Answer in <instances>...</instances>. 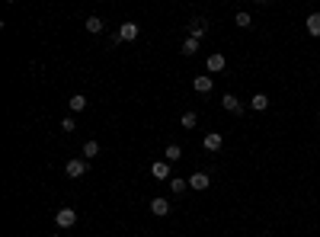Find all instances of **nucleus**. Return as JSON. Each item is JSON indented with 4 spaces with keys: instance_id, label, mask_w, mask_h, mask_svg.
Instances as JSON below:
<instances>
[{
    "instance_id": "9b49d317",
    "label": "nucleus",
    "mask_w": 320,
    "mask_h": 237,
    "mask_svg": "<svg viewBox=\"0 0 320 237\" xmlns=\"http://www.w3.org/2000/svg\"><path fill=\"white\" fill-rule=\"evenodd\" d=\"M250 109H256V112H263V109H269V96L266 93H256L250 100Z\"/></svg>"
},
{
    "instance_id": "412c9836",
    "label": "nucleus",
    "mask_w": 320,
    "mask_h": 237,
    "mask_svg": "<svg viewBox=\"0 0 320 237\" xmlns=\"http://www.w3.org/2000/svg\"><path fill=\"white\" fill-rule=\"evenodd\" d=\"M196 125H198V115L196 112H186L183 115V128H196Z\"/></svg>"
},
{
    "instance_id": "423d86ee",
    "label": "nucleus",
    "mask_w": 320,
    "mask_h": 237,
    "mask_svg": "<svg viewBox=\"0 0 320 237\" xmlns=\"http://www.w3.org/2000/svg\"><path fill=\"white\" fill-rule=\"evenodd\" d=\"M151 212L157 215V218H163V215H170V202L157 196V199H151Z\"/></svg>"
},
{
    "instance_id": "a211bd4d",
    "label": "nucleus",
    "mask_w": 320,
    "mask_h": 237,
    "mask_svg": "<svg viewBox=\"0 0 320 237\" xmlns=\"http://www.w3.org/2000/svg\"><path fill=\"white\" fill-rule=\"evenodd\" d=\"M198 52V38H186V42H183V55H196Z\"/></svg>"
},
{
    "instance_id": "4468645a",
    "label": "nucleus",
    "mask_w": 320,
    "mask_h": 237,
    "mask_svg": "<svg viewBox=\"0 0 320 237\" xmlns=\"http://www.w3.org/2000/svg\"><path fill=\"white\" fill-rule=\"evenodd\" d=\"M307 32H311V36H320V13L307 16Z\"/></svg>"
},
{
    "instance_id": "ddd939ff",
    "label": "nucleus",
    "mask_w": 320,
    "mask_h": 237,
    "mask_svg": "<svg viewBox=\"0 0 320 237\" xmlns=\"http://www.w3.org/2000/svg\"><path fill=\"white\" fill-rule=\"evenodd\" d=\"M163 157H167L170 164H176L179 157H183V147H179V145H167V151H163Z\"/></svg>"
},
{
    "instance_id": "dca6fc26",
    "label": "nucleus",
    "mask_w": 320,
    "mask_h": 237,
    "mask_svg": "<svg viewBox=\"0 0 320 237\" xmlns=\"http://www.w3.org/2000/svg\"><path fill=\"white\" fill-rule=\"evenodd\" d=\"M87 32L99 36V32H103V19H99V16H90V19H87Z\"/></svg>"
},
{
    "instance_id": "2eb2a0df",
    "label": "nucleus",
    "mask_w": 320,
    "mask_h": 237,
    "mask_svg": "<svg viewBox=\"0 0 320 237\" xmlns=\"http://www.w3.org/2000/svg\"><path fill=\"white\" fill-rule=\"evenodd\" d=\"M189 32H192V38H202V36H205V19H192Z\"/></svg>"
},
{
    "instance_id": "20e7f679",
    "label": "nucleus",
    "mask_w": 320,
    "mask_h": 237,
    "mask_svg": "<svg viewBox=\"0 0 320 237\" xmlns=\"http://www.w3.org/2000/svg\"><path fill=\"white\" fill-rule=\"evenodd\" d=\"M224 109H228V112H234V115H240V112H244V106H240V100H237V96H234V93H224Z\"/></svg>"
},
{
    "instance_id": "f03ea898",
    "label": "nucleus",
    "mask_w": 320,
    "mask_h": 237,
    "mask_svg": "<svg viewBox=\"0 0 320 237\" xmlns=\"http://www.w3.org/2000/svg\"><path fill=\"white\" fill-rule=\"evenodd\" d=\"M138 38V23H122V29L115 32V42H135Z\"/></svg>"
},
{
    "instance_id": "f3484780",
    "label": "nucleus",
    "mask_w": 320,
    "mask_h": 237,
    "mask_svg": "<svg viewBox=\"0 0 320 237\" xmlns=\"http://www.w3.org/2000/svg\"><path fill=\"white\" fill-rule=\"evenodd\" d=\"M234 23L240 26V29H250V26H253V19H250V13H244V10H240V13L234 16Z\"/></svg>"
},
{
    "instance_id": "7ed1b4c3",
    "label": "nucleus",
    "mask_w": 320,
    "mask_h": 237,
    "mask_svg": "<svg viewBox=\"0 0 320 237\" xmlns=\"http://www.w3.org/2000/svg\"><path fill=\"white\" fill-rule=\"evenodd\" d=\"M64 173H68V176H84L87 173V161H80V157L68 161V164H64Z\"/></svg>"
},
{
    "instance_id": "39448f33",
    "label": "nucleus",
    "mask_w": 320,
    "mask_h": 237,
    "mask_svg": "<svg viewBox=\"0 0 320 237\" xmlns=\"http://www.w3.org/2000/svg\"><path fill=\"white\" fill-rule=\"evenodd\" d=\"M151 176H154V180H170V164L167 161H157L151 167Z\"/></svg>"
},
{
    "instance_id": "0eeeda50",
    "label": "nucleus",
    "mask_w": 320,
    "mask_h": 237,
    "mask_svg": "<svg viewBox=\"0 0 320 237\" xmlns=\"http://www.w3.org/2000/svg\"><path fill=\"white\" fill-rule=\"evenodd\" d=\"M212 87H214L212 77H196V80H192V90L196 93H212Z\"/></svg>"
},
{
    "instance_id": "aec40b11",
    "label": "nucleus",
    "mask_w": 320,
    "mask_h": 237,
    "mask_svg": "<svg viewBox=\"0 0 320 237\" xmlns=\"http://www.w3.org/2000/svg\"><path fill=\"white\" fill-rule=\"evenodd\" d=\"M170 186H173V196H179V192L189 186V180H176V176H173V180H170Z\"/></svg>"
},
{
    "instance_id": "6e6552de",
    "label": "nucleus",
    "mask_w": 320,
    "mask_h": 237,
    "mask_svg": "<svg viewBox=\"0 0 320 237\" xmlns=\"http://www.w3.org/2000/svg\"><path fill=\"white\" fill-rule=\"evenodd\" d=\"M221 145H224V138L218 135V131H212V135H205V151H221Z\"/></svg>"
},
{
    "instance_id": "f257e3e1",
    "label": "nucleus",
    "mask_w": 320,
    "mask_h": 237,
    "mask_svg": "<svg viewBox=\"0 0 320 237\" xmlns=\"http://www.w3.org/2000/svg\"><path fill=\"white\" fill-rule=\"evenodd\" d=\"M54 224H58V228H74L77 224V212L74 208H58V215H54Z\"/></svg>"
},
{
    "instance_id": "9d476101",
    "label": "nucleus",
    "mask_w": 320,
    "mask_h": 237,
    "mask_svg": "<svg viewBox=\"0 0 320 237\" xmlns=\"http://www.w3.org/2000/svg\"><path fill=\"white\" fill-rule=\"evenodd\" d=\"M208 71H212V74H218V71H224V55H208Z\"/></svg>"
},
{
    "instance_id": "f8f14e48",
    "label": "nucleus",
    "mask_w": 320,
    "mask_h": 237,
    "mask_svg": "<svg viewBox=\"0 0 320 237\" xmlns=\"http://www.w3.org/2000/svg\"><path fill=\"white\" fill-rule=\"evenodd\" d=\"M87 109V96L84 93H74V96H71V112H84Z\"/></svg>"
},
{
    "instance_id": "6ab92c4d",
    "label": "nucleus",
    "mask_w": 320,
    "mask_h": 237,
    "mask_svg": "<svg viewBox=\"0 0 320 237\" xmlns=\"http://www.w3.org/2000/svg\"><path fill=\"white\" fill-rule=\"evenodd\" d=\"M84 157H90V161L99 157V145H96V141H87V145H84Z\"/></svg>"
},
{
    "instance_id": "4be33fe9",
    "label": "nucleus",
    "mask_w": 320,
    "mask_h": 237,
    "mask_svg": "<svg viewBox=\"0 0 320 237\" xmlns=\"http://www.w3.org/2000/svg\"><path fill=\"white\" fill-rule=\"evenodd\" d=\"M61 128H64V131H68V135H71V131H74V128H77V125H74V119H71V115H68V119H64V122H61Z\"/></svg>"
},
{
    "instance_id": "5701e85b",
    "label": "nucleus",
    "mask_w": 320,
    "mask_h": 237,
    "mask_svg": "<svg viewBox=\"0 0 320 237\" xmlns=\"http://www.w3.org/2000/svg\"><path fill=\"white\" fill-rule=\"evenodd\" d=\"M52 237H71V234H52Z\"/></svg>"
},
{
    "instance_id": "1a4fd4ad",
    "label": "nucleus",
    "mask_w": 320,
    "mask_h": 237,
    "mask_svg": "<svg viewBox=\"0 0 320 237\" xmlns=\"http://www.w3.org/2000/svg\"><path fill=\"white\" fill-rule=\"evenodd\" d=\"M208 183H212L208 173H192L189 176V186H192V189H208Z\"/></svg>"
}]
</instances>
